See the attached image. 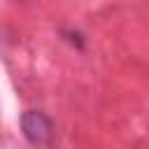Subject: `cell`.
I'll return each mask as SVG.
<instances>
[{"label":"cell","instance_id":"1","mask_svg":"<svg viewBox=\"0 0 149 149\" xmlns=\"http://www.w3.org/2000/svg\"><path fill=\"white\" fill-rule=\"evenodd\" d=\"M21 130L26 140L35 147H47L54 140V123L40 109H28L21 114Z\"/></svg>","mask_w":149,"mask_h":149}]
</instances>
